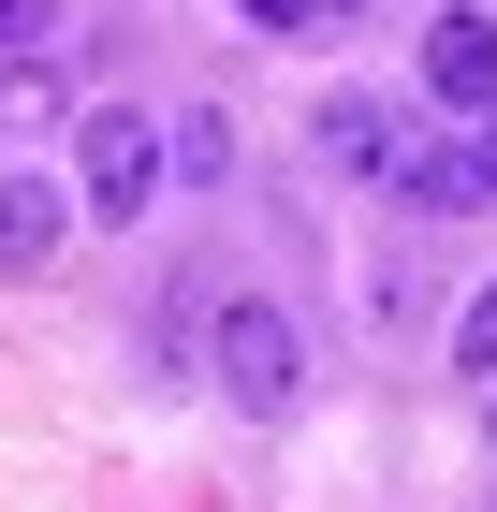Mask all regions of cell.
<instances>
[{"mask_svg":"<svg viewBox=\"0 0 497 512\" xmlns=\"http://www.w3.org/2000/svg\"><path fill=\"white\" fill-rule=\"evenodd\" d=\"M205 366H220V395L249 410V425H293L307 410V337H293L278 293H234V308L205 322Z\"/></svg>","mask_w":497,"mask_h":512,"instance_id":"1","label":"cell"},{"mask_svg":"<svg viewBox=\"0 0 497 512\" xmlns=\"http://www.w3.org/2000/svg\"><path fill=\"white\" fill-rule=\"evenodd\" d=\"M161 176H176V147H161L147 103H88V118H74V205H88V220H147Z\"/></svg>","mask_w":497,"mask_h":512,"instance_id":"2","label":"cell"},{"mask_svg":"<svg viewBox=\"0 0 497 512\" xmlns=\"http://www.w3.org/2000/svg\"><path fill=\"white\" fill-rule=\"evenodd\" d=\"M395 205H410V220H468V205H497V176H483V147H468V132H410Z\"/></svg>","mask_w":497,"mask_h":512,"instance_id":"3","label":"cell"},{"mask_svg":"<svg viewBox=\"0 0 497 512\" xmlns=\"http://www.w3.org/2000/svg\"><path fill=\"white\" fill-rule=\"evenodd\" d=\"M424 88L454 118H483L497 103V15H424Z\"/></svg>","mask_w":497,"mask_h":512,"instance_id":"4","label":"cell"},{"mask_svg":"<svg viewBox=\"0 0 497 512\" xmlns=\"http://www.w3.org/2000/svg\"><path fill=\"white\" fill-rule=\"evenodd\" d=\"M322 161H337V176H381V191H395V161H410V118H395L381 88H337V103H322Z\"/></svg>","mask_w":497,"mask_h":512,"instance_id":"5","label":"cell"},{"mask_svg":"<svg viewBox=\"0 0 497 512\" xmlns=\"http://www.w3.org/2000/svg\"><path fill=\"white\" fill-rule=\"evenodd\" d=\"M74 249V191L59 176H0V264L30 278V264H59Z\"/></svg>","mask_w":497,"mask_h":512,"instance_id":"6","label":"cell"},{"mask_svg":"<svg viewBox=\"0 0 497 512\" xmlns=\"http://www.w3.org/2000/svg\"><path fill=\"white\" fill-rule=\"evenodd\" d=\"M161 147H176V176H191V191H220V176H234V118H220V103L161 118Z\"/></svg>","mask_w":497,"mask_h":512,"instance_id":"7","label":"cell"},{"mask_svg":"<svg viewBox=\"0 0 497 512\" xmlns=\"http://www.w3.org/2000/svg\"><path fill=\"white\" fill-rule=\"evenodd\" d=\"M454 366H468V381L497 395V278H483V293H468V308H454Z\"/></svg>","mask_w":497,"mask_h":512,"instance_id":"8","label":"cell"},{"mask_svg":"<svg viewBox=\"0 0 497 512\" xmlns=\"http://www.w3.org/2000/svg\"><path fill=\"white\" fill-rule=\"evenodd\" d=\"M234 15H249V30H278V44H293V30H351L366 0H234Z\"/></svg>","mask_w":497,"mask_h":512,"instance_id":"9","label":"cell"},{"mask_svg":"<svg viewBox=\"0 0 497 512\" xmlns=\"http://www.w3.org/2000/svg\"><path fill=\"white\" fill-rule=\"evenodd\" d=\"M44 30H59V0H0V74H30Z\"/></svg>","mask_w":497,"mask_h":512,"instance_id":"10","label":"cell"},{"mask_svg":"<svg viewBox=\"0 0 497 512\" xmlns=\"http://www.w3.org/2000/svg\"><path fill=\"white\" fill-rule=\"evenodd\" d=\"M468 147H483V176H497V103H483V118H468Z\"/></svg>","mask_w":497,"mask_h":512,"instance_id":"11","label":"cell"},{"mask_svg":"<svg viewBox=\"0 0 497 512\" xmlns=\"http://www.w3.org/2000/svg\"><path fill=\"white\" fill-rule=\"evenodd\" d=\"M483 439H497V395H483Z\"/></svg>","mask_w":497,"mask_h":512,"instance_id":"12","label":"cell"}]
</instances>
